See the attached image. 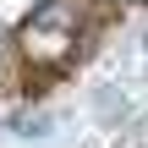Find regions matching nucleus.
I'll return each mask as SVG.
<instances>
[{
  "mask_svg": "<svg viewBox=\"0 0 148 148\" xmlns=\"http://www.w3.org/2000/svg\"><path fill=\"white\" fill-rule=\"evenodd\" d=\"M82 27H88V16H82V0H44L27 22H22V33H16V49H22V60H33V66H66L71 60V49L82 44Z\"/></svg>",
  "mask_w": 148,
  "mask_h": 148,
  "instance_id": "1",
  "label": "nucleus"
},
{
  "mask_svg": "<svg viewBox=\"0 0 148 148\" xmlns=\"http://www.w3.org/2000/svg\"><path fill=\"white\" fill-rule=\"evenodd\" d=\"M11 60H16V38H11V33L0 27V88L11 82Z\"/></svg>",
  "mask_w": 148,
  "mask_h": 148,
  "instance_id": "2",
  "label": "nucleus"
},
{
  "mask_svg": "<svg viewBox=\"0 0 148 148\" xmlns=\"http://www.w3.org/2000/svg\"><path fill=\"white\" fill-rule=\"evenodd\" d=\"M126 5H132V0H126Z\"/></svg>",
  "mask_w": 148,
  "mask_h": 148,
  "instance_id": "3",
  "label": "nucleus"
}]
</instances>
